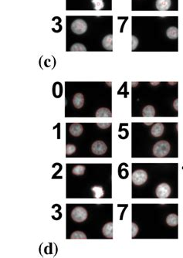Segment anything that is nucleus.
Listing matches in <instances>:
<instances>
[{
  "instance_id": "1",
  "label": "nucleus",
  "mask_w": 183,
  "mask_h": 258,
  "mask_svg": "<svg viewBox=\"0 0 183 258\" xmlns=\"http://www.w3.org/2000/svg\"><path fill=\"white\" fill-rule=\"evenodd\" d=\"M170 148V144L168 141L164 140L159 141L153 147V154L156 157H165L169 154Z\"/></svg>"
},
{
  "instance_id": "2",
  "label": "nucleus",
  "mask_w": 183,
  "mask_h": 258,
  "mask_svg": "<svg viewBox=\"0 0 183 258\" xmlns=\"http://www.w3.org/2000/svg\"><path fill=\"white\" fill-rule=\"evenodd\" d=\"M71 217L74 221L77 223H81L84 221L87 217V212L84 207L77 206L72 210Z\"/></svg>"
},
{
  "instance_id": "3",
  "label": "nucleus",
  "mask_w": 183,
  "mask_h": 258,
  "mask_svg": "<svg viewBox=\"0 0 183 258\" xmlns=\"http://www.w3.org/2000/svg\"><path fill=\"white\" fill-rule=\"evenodd\" d=\"M148 179V175L145 171L142 169H138L132 174V181L136 186H141L144 184Z\"/></svg>"
},
{
  "instance_id": "4",
  "label": "nucleus",
  "mask_w": 183,
  "mask_h": 258,
  "mask_svg": "<svg viewBox=\"0 0 183 258\" xmlns=\"http://www.w3.org/2000/svg\"><path fill=\"white\" fill-rule=\"evenodd\" d=\"M87 25L83 19H76L71 24V29L74 33L83 34L87 31Z\"/></svg>"
},
{
  "instance_id": "5",
  "label": "nucleus",
  "mask_w": 183,
  "mask_h": 258,
  "mask_svg": "<svg viewBox=\"0 0 183 258\" xmlns=\"http://www.w3.org/2000/svg\"><path fill=\"white\" fill-rule=\"evenodd\" d=\"M155 192L158 198H167L171 194V187L167 183H162L156 188Z\"/></svg>"
},
{
  "instance_id": "6",
  "label": "nucleus",
  "mask_w": 183,
  "mask_h": 258,
  "mask_svg": "<svg viewBox=\"0 0 183 258\" xmlns=\"http://www.w3.org/2000/svg\"><path fill=\"white\" fill-rule=\"evenodd\" d=\"M91 151L93 154L101 156L107 151V145L103 141H96L92 144Z\"/></svg>"
},
{
  "instance_id": "7",
  "label": "nucleus",
  "mask_w": 183,
  "mask_h": 258,
  "mask_svg": "<svg viewBox=\"0 0 183 258\" xmlns=\"http://www.w3.org/2000/svg\"><path fill=\"white\" fill-rule=\"evenodd\" d=\"M70 133L73 135V136L78 137L80 136L81 134H82L83 131H84V128H83V126L80 124H72V125L70 126L69 128Z\"/></svg>"
},
{
  "instance_id": "8",
  "label": "nucleus",
  "mask_w": 183,
  "mask_h": 258,
  "mask_svg": "<svg viewBox=\"0 0 183 258\" xmlns=\"http://www.w3.org/2000/svg\"><path fill=\"white\" fill-rule=\"evenodd\" d=\"M165 130V127L163 124L156 123L154 124L151 128V135L154 137H160L163 134Z\"/></svg>"
},
{
  "instance_id": "9",
  "label": "nucleus",
  "mask_w": 183,
  "mask_h": 258,
  "mask_svg": "<svg viewBox=\"0 0 183 258\" xmlns=\"http://www.w3.org/2000/svg\"><path fill=\"white\" fill-rule=\"evenodd\" d=\"M73 104L76 108H81L84 104V97L82 94H76L73 98Z\"/></svg>"
},
{
  "instance_id": "10",
  "label": "nucleus",
  "mask_w": 183,
  "mask_h": 258,
  "mask_svg": "<svg viewBox=\"0 0 183 258\" xmlns=\"http://www.w3.org/2000/svg\"><path fill=\"white\" fill-rule=\"evenodd\" d=\"M171 0H157L156 8L160 11H166L171 7Z\"/></svg>"
},
{
  "instance_id": "11",
  "label": "nucleus",
  "mask_w": 183,
  "mask_h": 258,
  "mask_svg": "<svg viewBox=\"0 0 183 258\" xmlns=\"http://www.w3.org/2000/svg\"><path fill=\"white\" fill-rule=\"evenodd\" d=\"M102 45L106 50H112L113 49V36L111 34L104 37L102 40Z\"/></svg>"
},
{
  "instance_id": "12",
  "label": "nucleus",
  "mask_w": 183,
  "mask_h": 258,
  "mask_svg": "<svg viewBox=\"0 0 183 258\" xmlns=\"http://www.w3.org/2000/svg\"><path fill=\"white\" fill-rule=\"evenodd\" d=\"M103 234L108 238H112L113 237V223L111 222L106 223L105 226H103Z\"/></svg>"
},
{
  "instance_id": "13",
  "label": "nucleus",
  "mask_w": 183,
  "mask_h": 258,
  "mask_svg": "<svg viewBox=\"0 0 183 258\" xmlns=\"http://www.w3.org/2000/svg\"><path fill=\"white\" fill-rule=\"evenodd\" d=\"M142 115L145 117H154L155 115V110L154 107L151 105H147L144 107L142 111Z\"/></svg>"
},
{
  "instance_id": "14",
  "label": "nucleus",
  "mask_w": 183,
  "mask_h": 258,
  "mask_svg": "<svg viewBox=\"0 0 183 258\" xmlns=\"http://www.w3.org/2000/svg\"><path fill=\"white\" fill-rule=\"evenodd\" d=\"M166 223L169 226H175L178 225V216L176 214H169L166 218Z\"/></svg>"
},
{
  "instance_id": "15",
  "label": "nucleus",
  "mask_w": 183,
  "mask_h": 258,
  "mask_svg": "<svg viewBox=\"0 0 183 258\" xmlns=\"http://www.w3.org/2000/svg\"><path fill=\"white\" fill-rule=\"evenodd\" d=\"M96 117H111V111L106 107H101L97 111Z\"/></svg>"
},
{
  "instance_id": "16",
  "label": "nucleus",
  "mask_w": 183,
  "mask_h": 258,
  "mask_svg": "<svg viewBox=\"0 0 183 258\" xmlns=\"http://www.w3.org/2000/svg\"><path fill=\"white\" fill-rule=\"evenodd\" d=\"M166 35L169 39L175 40L178 37V29L175 26H171L166 31Z\"/></svg>"
},
{
  "instance_id": "17",
  "label": "nucleus",
  "mask_w": 183,
  "mask_h": 258,
  "mask_svg": "<svg viewBox=\"0 0 183 258\" xmlns=\"http://www.w3.org/2000/svg\"><path fill=\"white\" fill-rule=\"evenodd\" d=\"M84 171H85V167L81 165H76L72 169L73 173L76 175H82L84 173Z\"/></svg>"
},
{
  "instance_id": "18",
  "label": "nucleus",
  "mask_w": 183,
  "mask_h": 258,
  "mask_svg": "<svg viewBox=\"0 0 183 258\" xmlns=\"http://www.w3.org/2000/svg\"><path fill=\"white\" fill-rule=\"evenodd\" d=\"M92 192H93L95 198H101L104 196V190L101 187L99 186H94L91 189Z\"/></svg>"
},
{
  "instance_id": "19",
  "label": "nucleus",
  "mask_w": 183,
  "mask_h": 258,
  "mask_svg": "<svg viewBox=\"0 0 183 258\" xmlns=\"http://www.w3.org/2000/svg\"><path fill=\"white\" fill-rule=\"evenodd\" d=\"M71 239H86L87 238V236L85 235V233L81 231H75L72 233L71 237Z\"/></svg>"
},
{
  "instance_id": "20",
  "label": "nucleus",
  "mask_w": 183,
  "mask_h": 258,
  "mask_svg": "<svg viewBox=\"0 0 183 258\" xmlns=\"http://www.w3.org/2000/svg\"><path fill=\"white\" fill-rule=\"evenodd\" d=\"M91 2L94 6V9L97 10H102L105 6L103 0H91Z\"/></svg>"
},
{
  "instance_id": "21",
  "label": "nucleus",
  "mask_w": 183,
  "mask_h": 258,
  "mask_svg": "<svg viewBox=\"0 0 183 258\" xmlns=\"http://www.w3.org/2000/svg\"><path fill=\"white\" fill-rule=\"evenodd\" d=\"M71 51H86V47L80 44H75L71 47Z\"/></svg>"
},
{
  "instance_id": "22",
  "label": "nucleus",
  "mask_w": 183,
  "mask_h": 258,
  "mask_svg": "<svg viewBox=\"0 0 183 258\" xmlns=\"http://www.w3.org/2000/svg\"><path fill=\"white\" fill-rule=\"evenodd\" d=\"M76 151V147L74 145V144H69L67 145V155H71Z\"/></svg>"
},
{
  "instance_id": "23",
  "label": "nucleus",
  "mask_w": 183,
  "mask_h": 258,
  "mask_svg": "<svg viewBox=\"0 0 183 258\" xmlns=\"http://www.w3.org/2000/svg\"><path fill=\"white\" fill-rule=\"evenodd\" d=\"M138 231V227L135 223H132V237H135Z\"/></svg>"
},
{
  "instance_id": "24",
  "label": "nucleus",
  "mask_w": 183,
  "mask_h": 258,
  "mask_svg": "<svg viewBox=\"0 0 183 258\" xmlns=\"http://www.w3.org/2000/svg\"><path fill=\"white\" fill-rule=\"evenodd\" d=\"M138 39H137L135 36H133V37H132V50H134L135 48H136L137 46H138Z\"/></svg>"
},
{
  "instance_id": "25",
  "label": "nucleus",
  "mask_w": 183,
  "mask_h": 258,
  "mask_svg": "<svg viewBox=\"0 0 183 258\" xmlns=\"http://www.w3.org/2000/svg\"><path fill=\"white\" fill-rule=\"evenodd\" d=\"M98 126L100 127V128H108V127L111 126V124L108 123V124H97Z\"/></svg>"
},
{
  "instance_id": "26",
  "label": "nucleus",
  "mask_w": 183,
  "mask_h": 258,
  "mask_svg": "<svg viewBox=\"0 0 183 258\" xmlns=\"http://www.w3.org/2000/svg\"><path fill=\"white\" fill-rule=\"evenodd\" d=\"M177 104H178V99L175 100V102H174V107H175V110H178V105Z\"/></svg>"
},
{
  "instance_id": "27",
  "label": "nucleus",
  "mask_w": 183,
  "mask_h": 258,
  "mask_svg": "<svg viewBox=\"0 0 183 258\" xmlns=\"http://www.w3.org/2000/svg\"><path fill=\"white\" fill-rule=\"evenodd\" d=\"M151 124H152V123H145V125H151Z\"/></svg>"
}]
</instances>
